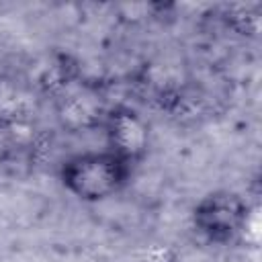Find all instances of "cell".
Wrapping results in <instances>:
<instances>
[{"label": "cell", "instance_id": "cell-1", "mask_svg": "<svg viewBox=\"0 0 262 262\" xmlns=\"http://www.w3.org/2000/svg\"><path fill=\"white\" fill-rule=\"evenodd\" d=\"M135 166L104 149L72 154L57 166L59 184L82 203H102L127 188Z\"/></svg>", "mask_w": 262, "mask_h": 262}, {"label": "cell", "instance_id": "cell-2", "mask_svg": "<svg viewBox=\"0 0 262 262\" xmlns=\"http://www.w3.org/2000/svg\"><path fill=\"white\" fill-rule=\"evenodd\" d=\"M250 213L252 207L244 194L229 188H217L196 201L190 211V223L205 242L227 246L246 231Z\"/></svg>", "mask_w": 262, "mask_h": 262}, {"label": "cell", "instance_id": "cell-3", "mask_svg": "<svg viewBox=\"0 0 262 262\" xmlns=\"http://www.w3.org/2000/svg\"><path fill=\"white\" fill-rule=\"evenodd\" d=\"M111 104L102 90L90 82L78 80L53 98L55 121L66 133H88L102 129Z\"/></svg>", "mask_w": 262, "mask_h": 262}, {"label": "cell", "instance_id": "cell-4", "mask_svg": "<svg viewBox=\"0 0 262 262\" xmlns=\"http://www.w3.org/2000/svg\"><path fill=\"white\" fill-rule=\"evenodd\" d=\"M102 133L106 149L127 160L131 166H137L149 149V125L147 121L125 104H115L108 108Z\"/></svg>", "mask_w": 262, "mask_h": 262}, {"label": "cell", "instance_id": "cell-5", "mask_svg": "<svg viewBox=\"0 0 262 262\" xmlns=\"http://www.w3.org/2000/svg\"><path fill=\"white\" fill-rule=\"evenodd\" d=\"M39 98L33 86L18 82L14 76L0 80V129L29 125L39 111Z\"/></svg>", "mask_w": 262, "mask_h": 262}, {"label": "cell", "instance_id": "cell-6", "mask_svg": "<svg viewBox=\"0 0 262 262\" xmlns=\"http://www.w3.org/2000/svg\"><path fill=\"white\" fill-rule=\"evenodd\" d=\"M221 20L239 37H258L260 33V8L252 4H229L221 10Z\"/></svg>", "mask_w": 262, "mask_h": 262}, {"label": "cell", "instance_id": "cell-7", "mask_svg": "<svg viewBox=\"0 0 262 262\" xmlns=\"http://www.w3.org/2000/svg\"><path fill=\"white\" fill-rule=\"evenodd\" d=\"M141 262H176V254L168 246L156 244L149 250H145V256Z\"/></svg>", "mask_w": 262, "mask_h": 262}, {"label": "cell", "instance_id": "cell-8", "mask_svg": "<svg viewBox=\"0 0 262 262\" xmlns=\"http://www.w3.org/2000/svg\"><path fill=\"white\" fill-rule=\"evenodd\" d=\"M8 76H12L10 66H8V63H6V59L0 55V80H4V78H8Z\"/></svg>", "mask_w": 262, "mask_h": 262}]
</instances>
